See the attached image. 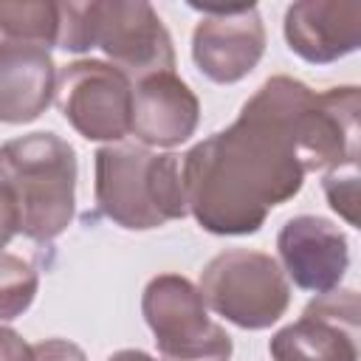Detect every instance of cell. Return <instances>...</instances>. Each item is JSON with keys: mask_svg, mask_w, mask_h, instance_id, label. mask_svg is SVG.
I'll return each mask as SVG.
<instances>
[{"mask_svg": "<svg viewBox=\"0 0 361 361\" xmlns=\"http://www.w3.org/2000/svg\"><path fill=\"white\" fill-rule=\"evenodd\" d=\"M316 90L293 76H271L240 107L231 127L180 158L186 212L209 234H257L271 209L305 183L302 124Z\"/></svg>", "mask_w": 361, "mask_h": 361, "instance_id": "6da1fadb", "label": "cell"}, {"mask_svg": "<svg viewBox=\"0 0 361 361\" xmlns=\"http://www.w3.org/2000/svg\"><path fill=\"white\" fill-rule=\"evenodd\" d=\"M189 6L203 11L192 31V59L197 71L217 85H234L245 79L265 54V25L257 6Z\"/></svg>", "mask_w": 361, "mask_h": 361, "instance_id": "ba28073f", "label": "cell"}, {"mask_svg": "<svg viewBox=\"0 0 361 361\" xmlns=\"http://www.w3.org/2000/svg\"><path fill=\"white\" fill-rule=\"evenodd\" d=\"M107 361H158V358H152V355L144 353V350H118V353H113Z\"/></svg>", "mask_w": 361, "mask_h": 361, "instance_id": "44dd1931", "label": "cell"}, {"mask_svg": "<svg viewBox=\"0 0 361 361\" xmlns=\"http://www.w3.org/2000/svg\"><path fill=\"white\" fill-rule=\"evenodd\" d=\"M0 183L8 189L17 231L48 243L76 214V152L56 133H28L0 144Z\"/></svg>", "mask_w": 361, "mask_h": 361, "instance_id": "7a4b0ae2", "label": "cell"}, {"mask_svg": "<svg viewBox=\"0 0 361 361\" xmlns=\"http://www.w3.org/2000/svg\"><path fill=\"white\" fill-rule=\"evenodd\" d=\"M358 116L361 93L355 85L330 87L313 96L302 138L305 172H330L358 164Z\"/></svg>", "mask_w": 361, "mask_h": 361, "instance_id": "7c38bea8", "label": "cell"}, {"mask_svg": "<svg viewBox=\"0 0 361 361\" xmlns=\"http://www.w3.org/2000/svg\"><path fill=\"white\" fill-rule=\"evenodd\" d=\"M56 96V65L39 45H0V121L28 124Z\"/></svg>", "mask_w": 361, "mask_h": 361, "instance_id": "5bb4252c", "label": "cell"}, {"mask_svg": "<svg viewBox=\"0 0 361 361\" xmlns=\"http://www.w3.org/2000/svg\"><path fill=\"white\" fill-rule=\"evenodd\" d=\"M197 121L200 102L175 71L133 82L130 133L141 147H178L195 135Z\"/></svg>", "mask_w": 361, "mask_h": 361, "instance_id": "8fae6325", "label": "cell"}, {"mask_svg": "<svg viewBox=\"0 0 361 361\" xmlns=\"http://www.w3.org/2000/svg\"><path fill=\"white\" fill-rule=\"evenodd\" d=\"M361 307L355 290H327L302 316L276 330L268 350L274 361H358Z\"/></svg>", "mask_w": 361, "mask_h": 361, "instance_id": "9c48e42d", "label": "cell"}, {"mask_svg": "<svg viewBox=\"0 0 361 361\" xmlns=\"http://www.w3.org/2000/svg\"><path fill=\"white\" fill-rule=\"evenodd\" d=\"M14 234H17V212H14L8 189L0 183V251L11 243Z\"/></svg>", "mask_w": 361, "mask_h": 361, "instance_id": "ffe728a7", "label": "cell"}, {"mask_svg": "<svg viewBox=\"0 0 361 361\" xmlns=\"http://www.w3.org/2000/svg\"><path fill=\"white\" fill-rule=\"evenodd\" d=\"M39 288V276L23 257L0 251V322L23 316Z\"/></svg>", "mask_w": 361, "mask_h": 361, "instance_id": "2e32d148", "label": "cell"}, {"mask_svg": "<svg viewBox=\"0 0 361 361\" xmlns=\"http://www.w3.org/2000/svg\"><path fill=\"white\" fill-rule=\"evenodd\" d=\"M288 48L310 62L330 65L361 45V3L355 0H299L285 11Z\"/></svg>", "mask_w": 361, "mask_h": 361, "instance_id": "4fadbf2b", "label": "cell"}, {"mask_svg": "<svg viewBox=\"0 0 361 361\" xmlns=\"http://www.w3.org/2000/svg\"><path fill=\"white\" fill-rule=\"evenodd\" d=\"M59 3L0 0V45H56Z\"/></svg>", "mask_w": 361, "mask_h": 361, "instance_id": "9a60e30c", "label": "cell"}, {"mask_svg": "<svg viewBox=\"0 0 361 361\" xmlns=\"http://www.w3.org/2000/svg\"><path fill=\"white\" fill-rule=\"evenodd\" d=\"M65 121L87 141L118 144L130 135L133 82L102 59H76L56 73L54 96Z\"/></svg>", "mask_w": 361, "mask_h": 361, "instance_id": "8992f818", "label": "cell"}, {"mask_svg": "<svg viewBox=\"0 0 361 361\" xmlns=\"http://www.w3.org/2000/svg\"><path fill=\"white\" fill-rule=\"evenodd\" d=\"M34 361H87L85 350L68 338H42L31 344Z\"/></svg>", "mask_w": 361, "mask_h": 361, "instance_id": "ac0fdd59", "label": "cell"}, {"mask_svg": "<svg viewBox=\"0 0 361 361\" xmlns=\"http://www.w3.org/2000/svg\"><path fill=\"white\" fill-rule=\"evenodd\" d=\"M279 268L302 290L327 293L341 285L350 265L347 234L327 217H290L276 234Z\"/></svg>", "mask_w": 361, "mask_h": 361, "instance_id": "30bf717a", "label": "cell"}, {"mask_svg": "<svg viewBox=\"0 0 361 361\" xmlns=\"http://www.w3.org/2000/svg\"><path fill=\"white\" fill-rule=\"evenodd\" d=\"M322 189L327 195L330 209L344 217L350 226H358V172L355 166H350V172L344 175L341 169H330L322 180Z\"/></svg>", "mask_w": 361, "mask_h": 361, "instance_id": "e0dca14e", "label": "cell"}, {"mask_svg": "<svg viewBox=\"0 0 361 361\" xmlns=\"http://www.w3.org/2000/svg\"><path fill=\"white\" fill-rule=\"evenodd\" d=\"M93 166L96 203L116 226L147 231L186 217L180 155H158L141 144L118 141L96 149Z\"/></svg>", "mask_w": 361, "mask_h": 361, "instance_id": "3957f363", "label": "cell"}, {"mask_svg": "<svg viewBox=\"0 0 361 361\" xmlns=\"http://www.w3.org/2000/svg\"><path fill=\"white\" fill-rule=\"evenodd\" d=\"M141 313L164 361H231V336L209 316L197 285L186 276H152L141 296Z\"/></svg>", "mask_w": 361, "mask_h": 361, "instance_id": "5b68a950", "label": "cell"}, {"mask_svg": "<svg viewBox=\"0 0 361 361\" xmlns=\"http://www.w3.org/2000/svg\"><path fill=\"white\" fill-rule=\"evenodd\" d=\"M93 48L130 82L175 71L172 37L158 11L144 0H90Z\"/></svg>", "mask_w": 361, "mask_h": 361, "instance_id": "52a82bcc", "label": "cell"}, {"mask_svg": "<svg viewBox=\"0 0 361 361\" xmlns=\"http://www.w3.org/2000/svg\"><path fill=\"white\" fill-rule=\"evenodd\" d=\"M209 310L243 330L276 324L290 305V282L271 254L228 248L212 257L197 285Z\"/></svg>", "mask_w": 361, "mask_h": 361, "instance_id": "277c9868", "label": "cell"}, {"mask_svg": "<svg viewBox=\"0 0 361 361\" xmlns=\"http://www.w3.org/2000/svg\"><path fill=\"white\" fill-rule=\"evenodd\" d=\"M0 361H34V350L14 330L0 327Z\"/></svg>", "mask_w": 361, "mask_h": 361, "instance_id": "d6986e66", "label": "cell"}]
</instances>
